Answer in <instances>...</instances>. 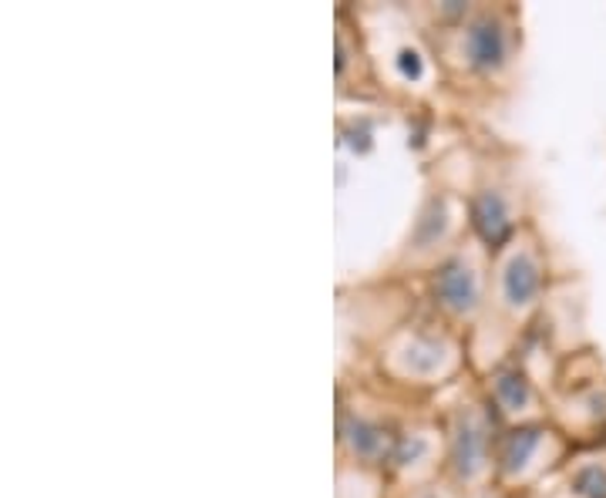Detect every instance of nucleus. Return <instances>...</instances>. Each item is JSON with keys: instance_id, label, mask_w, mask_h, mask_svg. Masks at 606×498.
<instances>
[{"instance_id": "nucleus-3", "label": "nucleus", "mask_w": 606, "mask_h": 498, "mask_svg": "<svg viewBox=\"0 0 606 498\" xmlns=\"http://www.w3.org/2000/svg\"><path fill=\"white\" fill-rule=\"evenodd\" d=\"M539 290V267L529 257H516L506 270V297L513 303H529Z\"/></svg>"}, {"instance_id": "nucleus-5", "label": "nucleus", "mask_w": 606, "mask_h": 498, "mask_svg": "<svg viewBox=\"0 0 606 498\" xmlns=\"http://www.w3.org/2000/svg\"><path fill=\"white\" fill-rule=\"evenodd\" d=\"M536 445H539V431H516V438L509 445V465H523Z\"/></svg>"}, {"instance_id": "nucleus-2", "label": "nucleus", "mask_w": 606, "mask_h": 498, "mask_svg": "<svg viewBox=\"0 0 606 498\" xmlns=\"http://www.w3.org/2000/svg\"><path fill=\"white\" fill-rule=\"evenodd\" d=\"M468 54L475 64L481 68H493L503 61L506 54V38H503V28L496 21H478L471 31H468Z\"/></svg>"}, {"instance_id": "nucleus-4", "label": "nucleus", "mask_w": 606, "mask_h": 498, "mask_svg": "<svg viewBox=\"0 0 606 498\" xmlns=\"http://www.w3.org/2000/svg\"><path fill=\"white\" fill-rule=\"evenodd\" d=\"M475 226L481 229V236H485V239H493V242H499V239L509 232L506 206H503V199H499V196L485 192V196L475 202Z\"/></svg>"}, {"instance_id": "nucleus-1", "label": "nucleus", "mask_w": 606, "mask_h": 498, "mask_svg": "<svg viewBox=\"0 0 606 498\" xmlns=\"http://www.w3.org/2000/svg\"><path fill=\"white\" fill-rule=\"evenodd\" d=\"M438 293L441 300L451 307V310H468L478 297L475 290V277L465 263H448L441 273H438Z\"/></svg>"}]
</instances>
